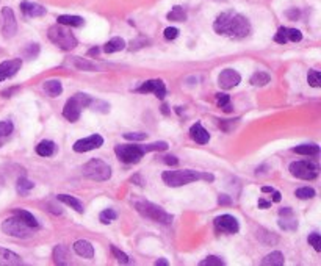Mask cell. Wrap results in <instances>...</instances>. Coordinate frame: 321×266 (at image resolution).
Returning <instances> with one entry per match:
<instances>
[{
    "label": "cell",
    "instance_id": "cell-39",
    "mask_svg": "<svg viewBox=\"0 0 321 266\" xmlns=\"http://www.w3.org/2000/svg\"><path fill=\"white\" fill-rule=\"evenodd\" d=\"M307 82L312 88H318L321 85V74H319V70H309V74H307Z\"/></svg>",
    "mask_w": 321,
    "mask_h": 266
},
{
    "label": "cell",
    "instance_id": "cell-42",
    "mask_svg": "<svg viewBox=\"0 0 321 266\" xmlns=\"http://www.w3.org/2000/svg\"><path fill=\"white\" fill-rule=\"evenodd\" d=\"M199 264L201 266H223L224 260H221L219 257H215V255H210V257L204 258Z\"/></svg>",
    "mask_w": 321,
    "mask_h": 266
},
{
    "label": "cell",
    "instance_id": "cell-20",
    "mask_svg": "<svg viewBox=\"0 0 321 266\" xmlns=\"http://www.w3.org/2000/svg\"><path fill=\"white\" fill-rule=\"evenodd\" d=\"M42 88H44V91H45L49 95H51V98H58V95L63 92V85H61V82L57 80V79H52V80L44 82Z\"/></svg>",
    "mask_w": 321,
    "mask_h": 266
},
{
    "label": "cell",
    "instance_id": "cell-53",
    "mask_svg": "<svg viewBox=\"0 0 321 266\" xmlns=\"http://www.w3.org/2000/svg\"><path fill=\"white\" fill-rule=\"evenodd\" d=\"M130 180H132L135 185H138V186H143V185H144V180H143V177H141L140 174H135Z\"/></svg>",
    "mask_w": 321,
    "mask_h": 266
},
{
    "label": "cell",
    "instance_id": "cell-26",
    "mask_svg": "<svg viewBox=\"0 0 321 266\" xmlns=\"http://www.w3.org/2000/svg\"><path fill=\"white\" fill-rule=\"evenodd\" d=\"M284 263H285V258H284L282 252H279V251H274V252L268 254L262 260V264L263 266H282Z\"/></svg>",
    "mask_w": 321,
    "mask_h": 266
},
{
    "label": "cell",
    "instance_id": "cell-17",
    "mask_svg": "<svg viewBox=\"0 0 321 266\" xmlns=\"http://www.w3.org/2000/svg\"><path fill=\"white\" fill-rule=\"evenodd\" d=\"M190 136L193 141H196L197 144H207L210 141V133L202 127L201 123H196L191 126L190 129Z\"/></svg>",
    "mask_w": 321,
    "mask_h": 266
},
{
    "label": "cell",
    "instance_id": "cell-24",
    "mask_svg": "<svg viewBox=\"0 0 321 266\" xmlns=\"http://www.w3.org/2000/svg\"><path fill=\"white\" fill-rule=\"evenodd\" d=\"M57 199H58L60 202L66 204L67 207L74 208L77 213H83V210H85V208H83V204H82L77 198H74V196H69V195H58Z\"/></svg>",
    "mask_w": 321,
    "mask_h": 266
},
{
    "label": "cell",
    "instance_id": "cell-27",
    "mask_svg": "<svg viewBox=\"0 0 321 266\" xmlns=\"http://www.w3.org/2000/svg\"><path fill=\"white\" fill-rule=\"evenodd\" d=\"M14 214H16L17 217H20V220H22L24 223H26L27 226H30V227H33V229H38V227H39L38 220H36V217H35L30 211L17 208V210H14Z\"/></svg>",
    "mask_w": 321,
    "mask_h": 266
},
{
    "label": "cell",
    "instance_id": "cell-41",
    "mask_svg": "<svg viewBox=\"0 0 321 266\" xmlns=\"http://www.w3.org/2000/svg\"><path fill=\"white\" fill-rule=\"evenodd\" d=\"M13 129H14V126L11 120H2V123H0V138L11 135Z\"/></svg>",
    "mask_w": 321,
    "mask_h": 266
},
{
    "label": "cell",
    "instance_id": "cell-8",
    "mask_svg": "<svg viewBox=\"0 0 321 266\" xmlns=\"http://www.w3.org/2000/svg\"><path fill=\"white\" fill-rule=\"evenodd\" d=\"M114 154L118 160H121L122 163L135 164L144 157L146 152L143 151L141 146H136V144H119V146L114 148Z\"/></svg>",
    "mask_w": 321,
    "mask_h": 266
},
{
    "label": "cell",
    "instance_id": "cell-21",
    "mask_svg": "<svg viewBox=\"0 0 321 266\" xmlns=\"http://www.w3.org/2000/svg\"><path fill=\"white\" fill-rule=\"evenodd\" d=\"M55 149H57V146H55L54 141L44 139L36 146V154L41 155V157H52L55 154Z\"/></svg>",
    "mask_w": 321,
    "mask_h": 266
},
{
    "label": "cell",
    "instance_id": "cell-12",
    "mask_svg": "<svg viewBox=\"0 0 321 266\" xmlns=\"http://www.w3.org/2000/svg\"><path fill=\"white\" fill-rule=\"evenodd\" d=\"M17 32V22L11 8H2V33L5 38H13Z\"/></svg>",
    "mask_w": 321,
    "mask_h": 266
},
{
    "label": "cell",
    "instance_id": "cell-34",
    "mask_svg": "<svg viewBox=\"0 0 321 266\" xmlns=\"http://www.w3.org/2000/svg\"><path fill=\"white\" fill-rule=\"evenodd\" d=\"M216 104H218V107H221L224 111H232L231 95L226 94V92H218L216 94Z\"/></svg>",
    "mask_w": 321,
    "mask_h": 266
},
{
    "label": "cell",
    "instance_id": "cell-3",
    "mask_svg": "<svg viewBox=\"0 0 321 266\" xmlns=\"http://www.w3.org/2000/svg\"><path fill=\"white\" fill-rule=\"evenodd\" d=\"M47 36L55 45H58L63 51H72L77 47V38L74 36L64 26H61V23H57V26H52L49 29Z\"/></svg>",
    "mask_w": 321,
    "mask_h": 266
},
{
    "label": "cell",
    "instance_id": "cell-46",
    "mask_svg": "<svg viewBox=\"0 0 321 266\" xmlns=\"http://www.w3.org/2000/svg\"><path fill=\"white\" fill-rule=\"evenodd\" d=\"M147 44H149V39H146V38L140 36V38H136V39H133V41L130 42V47H129V49H130V51H138V49H141V47H144V45H147Z\"/></svg>",
    "mask_w": 321,
    "mask_h": 266
},
{
    "label": "cell",
    "instance_id": "cell-43",
    "mask_svg": "<svg viewBox=\"0 0 321 266\" xmlns=\"http://www.w3.org/2000/svg\"><path fill=\"white\" fill-rule=\"evenodd\" d=\"M309 243L313 246V249L316 251V252H319L321 251V235L319 233H316V232H313V233H310L309 235Z\"/></svg>",
    "mask_w": 321,
    "mask_h": 266
},
{
    "label": "cell",
    "instance_id": "cell-11",
    "mask_svg": "<svg viewBox=\"0 0 321 266\" xmlns=\"http://www.w3.org/2000/svg\"><path fill=\"white\" fill-rule=\"evenodd\" d=\"M215 229L216 232L221 233H229L234 235L240 230V224L237 221V217L232 214H221L218 217H215Z\"/></svg>",
    "mask_w": 321,
    "mask_h": 266
},
{
    "label": "cell",
    "instance_id": "cell-58",
    "mask_svg": "<svg viewBox=\"0 0 321 266\" xmlns=\"http://www.w3.org/2000/svg\"><path fill=\"white\" fill-rule=\"evenodd\" d=\"M99 52H101V51H99L97 47H93V49H89L88 55H89V57H93V55H99Z\"/></svg>",
    "mask_w": 321,
    "mask_h": 266
},
{
    "label": "cell",
    "instance_id": "cell-28",
    "mask_svg": "<svg viewBox=\"0 0 321 266\" xmlns=\"http://www.w3.org/2000/svg\"><path fill=\"white\" fill-rule=\"evenodd\" d=\"M291 151L300 155H318L319 146H316V144H301V146H296Z\"/></svg>",
    "mask_w": 321,
    "mask_h": 266
},
{
    "label": "cell",
    "instance_id": "cell-49",
    "mask_svg": "<svg viewBox=\"0 0 321 266\" xmlns=\"http://www.w3.org/2000/svg\"><path fill=\"white\" fill-rule=\"evenodd\" d=\"M177 36H179V29H176V27H168V29H165V38L168 41H174Z\"/></svg>",
    "mask_w": 321,
    "mask_h": 266
},
{
    "label": "cell",
    "instance_id": "cell-18",
    "mask_svg": "<svg viewBox=\"0 0 321 266\" xmlns=\"http://www.w3.org/2000/svg\"><path fill=\"white\" fill-rule=\"evenodd\" d=\"M74 251H76L77 255H80L83 258H88V260H91L94 257V246L86 239L76 241V243H74Z\"/></svg>",
    "mask_w": 321,
    "mask_h": 266
},
{
    "label": "cell",
    "instance_id": "cell-23",
    "mask_svg": "<svg viewBox=\"0 0 321 266\" xmlns=\"http://www.w3.org/2000/svg\"><path fill=\"white\" fill-rule=\"evenodd\" d=\"M57 22L61 23V26H67V27H82L85 20L80 16H71V14H63L57 17Z\"/></svg>",
    "mask_w": 321,
    "mask_h": 266
},
{
    "label": "cell",
    "instance_id": "cell-14",
    "mask_svg": "<svg viewBox=\"0 0 321 266\" xmlns=\"http://www.w3.org/2000/svg\"><path fill=\"white\" fill-rule=\"evenodd\" d=\"M136 92H141V94H147V92H152L155 94V98L158 99H165V95H166V86L162 80L158 79H154V80H147L144 82L138 89Z\"/></svg>",
    "mask_w": 321,
    "mask_h": 266
},
{
    "label": "cell",
    "instance_id": "cell-38",
    "mask_svg": "<svg viewBox=\"0 0 321 266\" xmlns=\"http://www.w3.org/2000/svg\"><path fill=\"white\" fill-rule=\"evenodd\" d=\"M143 151L147 152H154V151H166L168 149V142L165 141H158V142H152V144H146V146H141Z\"/></svg>",
    "mask_w": 321,
    "mask_h": 266
},
{
    "label": "cell",
    "instance_id": "cell-9",
    "mask_svg": "<svg viewBox=\"0 0 321 266\" xmlns=\"http://www.w3.org/2000/svg\"><path fill=\"white\" fill-rule=\"evenodd\" d=\"M290 173L291 176L303 180H313L319 174V167L313 161H293L290 164Z\"/></svg>",
    "mask_w": 321,
    "mask_h": 266
},
{
    "label": "cell",
    "instance_id": "cell-2",
    "mask_svg": "<svg viewBox=\"0 0 321 266\" xmlns=\"http://www.w3.org/2000/svg\"><path fill=\"white\" fill-rule=\"evenodd\" d=\"M162 179L168 186H172V188L188 185V183L197 182V180H207V182L215 180L213 174L193 171V169H184V171H165L162 174Z\"/></svg>",
    "mask_w": 321,
    "mask_h": 266
},
{
    "label": "cell",
    "instance_id": "cell-37",
    "mask_svg": "<svg viewBox=\"0 0 321 266\" xmlns=\"http://www.w3.org/2000/svg\"><path fill=\"white\" fill-rule=\"evenodd\" d=\"M88 108H91L93 111L108 113V111H110V104H107V102H104V101H93V99H91Z\"/></svg>",
    "mask_w": 321,
    "mask_h": 266
},
{
    "label": "cell",
    "instance_id": "cell-45",
    "mask_svg": "<svg viewBox=\"0 0 321 266\" xmlns=\"http://www.w3.org/2000/svg\"><path fill=\"white\" fill-rule=\"evenodd\" d=\"M287 39L291 42H300L303 39V33L296 29H287Z\"/></svg>",
    "mask_w": 321,
    "mask_h": 266
},
{
    "label": "cell",
    "instance_id": "cell-48",
    "mask_svg": "<svg viewBox=\"0 0 321 266\" xmlns=\"http://www.w3.org/2000/svg\"><path fill=\"white\" fill-rule=\"evenodd\" d=\"M124 138L129 141H144L147 138V133L136 132V133H124Z\"/></svg>",
    "mask_w": 321,
    "mask_h": 266
},
{
    "label": "cell",
    "instance_id": "cell-4",
    "mask_svg": "<svg viewBox=\"0 0 321 266\" xmlns=\"http://www.w3.org/2000/svg\"><path fill=\"white\" fill-rule=\"evenodd\" d=\"M135 208L141 216L147 217V220H152V221L160 223V224H171L172 223V214L166 213L162 207H158L152 202L140 201V202L135 204Z\"/></svg>",
    "mask_w": 321,
    "mask_h": 266
},
{
    "label": "cell",
    "instance_id": "cell-15",
    "mask_svg": "<svg viewBox=\"0 0 321 266\" xmlns=\"http://www.w3.org/2000/svg\"><path fill=\"white\" fill-rule=\"evenodd\" d=\"M20 67H22V60L20 58H14V60H8V61L0 63V82L14 77L20 70Z\"/></svg>",
    "mask_w": 321,
    "mask_h": 266
},
{
    "label": "cell",
    "instance_id": "cell-1",
    "mask_svg": "<svg viewBox=\"0 0 321 266\" xmlns=\"http://www.w3.org/2000/svg\"><path fill=\"white\" fill-rule=\"evenodd\" d=\"M213 30L218 35H223L232 39H243L246 36H249L251 33V23L243 14L235 13V11H226L221 13L215 23H213Z\"/></svg>",
    "mask_w": 321,
    "mask_h": 266
},
{
    "label": "cell",
    "instance_id": "cell-30",
    "mask_svg": "<svg viewBox=\"0 0 321 266\" xmlns=\"http://www.w3.org/2000/svg\"><path fill=\"white\" fill-rule=\"evenodd\" d=\"M279 227L285 232H293L298 229V221L294 220L293 214L291 216H281V220H279Z\"/></svg>",
    "mask_w": 321,
    "mask_h": 266
},
{
    "label": "cell",
    "instance_id": "cell-35",
    "mask_svg": "<svg viewBox=\"0 0 321 266\" xmlns=\"http://www.w3.org/2000/svg\"><path fill=\"white\" fill-rule=\"evenodd\" d=\"M116 217H118V213L113 208H107L99 214V221H101L102 224H111Z\"/></svg>",
    "mask_w": 321,
    "mask_h": 266
},
{
    "label": "cell",
    "instance_id": "cell-33",
    "mask_svg": "<svg viewBox=\"0 0 321 266\" xmlns=\"http://www.w3.org/2000/svg\"><path fill=\"white\" fill-rule=\"evenodd\" d=\"M269 82H271V77L266 74V72H262V70L256 72V74L251 77V85H254V86H265Z\"/></svg>",
    "mask_w": 321,
    "mask_h": 266
},
{
    "label": "cell",
    "instance_id": "cell-40",
    "mask_svg": "<svg viewBox=\"0 0 321 266\" xmlns=\"http://www.w3.org/2000/svg\"><path fill=\"white\" fill-rule=\"evenodd\" d=\"M38 54H39V44H27V47L24 49V57L29 60L36 58Z\"/></svg>",
    "mask_w": 321,
    "mask_h": 266
},
{
    "label": "cell",
    "instance_id": "cell-50",
    "mask_svg": "<svg viewBox=\"0 0 321 266\" xmlns=\"http://www.w3.org/2000/svg\"><path fill=\"white\" fill-rule=\"evenodd\" d=\"M163 161H165L168 166H177V164H179V160H177V157H174V155H166V157H163Z\"/></svg>",
    "mask_w": 321,
    "mask_h": 266
},
{
    "label": "cell",
    "instance_id": "cell-60",
    "mask_svg": "<svg viewBox=\"0 0 321 266\" xmlns=\"http://www.w3.org/2000/svg\"><path fill=\"white\" fill-rule=\"evenodd\" d=\"M274 188L273 186H262V192H273Z\"/></svg>",
    "mask_w": 321,
    "mask_h": 266
},
{
    "label": "cell",
    "instance_id": "cell-7",
    "mask_svg": "<svg viewBox=\"0 0 321 266\" xmlns=\"http://www.w3.org/2000/svg\"><path fill=\"white\" fill-rule=\"evenodd\" d=\"M2 230L10 235V236H14V238H30L33 235V227L27 226L24 223L20 217H17L14 214V217H8L2 223Z\"/></svg>",
    "mask_w": 321,
    "mask_h": 266
},
{
    "label": "cell",
    "instance_id": "cell-61",
    "mask_svg": "<svg viewBox=\"0 0 321 266\" xmlns=\"http://www.w3.org/2000/svg\"><path fill=\"white\" fill-rule=\"evenodd\" d=\"M162 111H163L165 114H168V113H169V111H168V105H163V107H162Z\"/></svg>",
    "mask_w": 321,
    "mask_h": 266
},
{
    "label": "cell",
    "instance_id": "cell-29",
    "mask_svg": "<svg viewBox=\"0 0 321 266\" xmlns=\"http://www.w3.org/2000/svg\"><path fill=\"white\" fill-rule=\"evenodd\" d=\"M166 17H168V20L184 22V20H187V11L184 10V7L176 5V7H172V10L166 14Z\"/></svg>",
    "mask_w": 321,
    "mask_h": 266
},
{
    "label": "cell",
    "instance_id": "cell-57",
    "mask_svg": "<svg viewBox=\"0 0 321 266\" xmlns=\"http://www.w3.org/2000/svg\"><path fill=\"white\" fill-rule=\"evenodd\" d=\"M155 264H157V266H168L169 263H168L166 258H158V260L155 261Z\"/></svg>",
    "mask_w": 321,
    "mask_h": 266
},
{
    "label": "cell",
    "instance_id": "cell-22",
    "mask_svg": "<svg viewBox=\"0 0 321 266\" xmlns=\"http://www.w3.org/2000/svg\"><path fill=\"white\" fill-rule=\"evenodd\" d=\"M126 49V41L116 36V38H111L105 45H104V52L105 54H114V52H121Z\"/></svg>",
    "mask_w": 321,
    "mask_h": 266
},
{
    "label": "cell",
    "instance_id": "cell-52",
    "mask_svg": "<svg viewBox=\"0 0 321 266\" xmlns=\"http://www.w3.org/2000/svg\"><path fill=\"white\" fill-rule=\"evenodd\" d=\"M285 14H287V17H288V19H291V20H296V19L300 17V10L293 8V10H288Z\"/></svg>",
    "mask_w": 321,
    "mask_h": 266
},
{
    "label": "cell",
    "instance_id": "cell-51",
    "mask_svg": "<svg viewBox=\"0 0 321 266\" xmlns=\"http://www.w3.org/2000/svg\"><path fill=\"white\" fill-rule=\"evenodd\" d=\"M218 204H219V205H231L232 201H231V198H229L227 195H219V196H218Z\"/></svg>",
    "mask_w": 321,
    "mask_h": 266
},
{
    "label": "cell",
    "instance_id": "cell-59",
    "mask_svg": "<svg viewBox=\"0 0 321 266\" xmlns=\"http://www.w3.org/2000/svg\"><path fill=\"white\" fill-rule=\"evenodd\" d=\"M13 91H17V88H13V89H7V91H4V92H2V95H4V98H10V94H11Z\"/></svg>",
    "mask_w": 321,
    "mask_h": 266
},
{
    "label": "cell",
    "instance_id": "cell-25",
    "mask_svg": "<svg viewBox=\"0 0 321 266\" xmlns=\"http://www.w3.org/2000/svg\"><path fill=\"white\" fill-rule=\"evenodd\" d=\"M54 261L55 264H69V249L63 245H58L54 249Z\"/></svg>",
    "mask_w": 321,
    "mask_h": 266
},
{
    "label": "cell",
    "instance_id": "cell-32",
    "mask_svg": "<svg viewBox=\"0 0 321 266\" xmlns=\"http://www.w3.org/2000/svg\"><path fill=\"white\" fill-rule=\"evenodd\" d=\"M71 64L79 69V70H96V64L88 61V60H83V58H79V57H74L71 60Z\"/></svg>",
    "mask_w": 321,
    "mask_h": 266
},
{
    "label": "cell",
    "instance_id": "cell-16",
    "mask_svg": "<svg viewBox=\"0 0 321 266\" xmlns=\"http://www.w3.org/2000/svg\"><path fill=\"white\" fill-rule=\"evenodd\" d=\"M20 11L27 17H39V16H44L47 13V10L42 5L35 4V2H29V0L20 2Z\"/></svg>",
    "mask_w": 321,
    "mask_h": 266
},
{
    "label": "cell",
    "instance_id": "cell-47",
    "mask_svg": "<svg viewBox=\"0 0 321 266\" xmlns=\"http://www.w3.org/2000/svg\"><path fill=\"white\" fill-rule=\"evenodd\" d=\"M274 41L279 42V44L288 42V39H287V27H281V29L278 30V33H276V36H274Z\"/></svg>",
    "mask_w": 321,
    "mask_h": 266
},
{
    "label": "cell",
    "instance_id": "cell-10",
    "mask_svg": "<svg viewBox=\"0 0 321 266\" xmlns=\"http://www.w3.org/2000/svg\"><path fill=\"white\" fill-rule=\"evenodd\" d=\"M104 146V138L101 135H91L88 138H82L79 141L74 142V152L77 154H83V152H89V151H94V149H99Z\"/></svg>",
    "mask_w": 321,
    "mask_h": 266
},
{
    "label": "cell",
    "instance_id": "cell-44",
    "mask_svg": "<svg viewBox=\"0 0 321 266\" xmlns=\"http://www.w3.org/2000/svg\"><path fill=\"white\" fill-rule=\"evenodd\" d=\"M111 252H113V255L116 257V260L119 261V263H122V264H127L130 260H129V255L126 254V252H122V251H119L116 246H111Z\"/></svg>",
    "mask_w": 321,
    "mask_h": 266
},
{
    "label": "cell",
    "instance_id": "cell-13",
    "mask_svg": "<svg viewBox=\"0 0 321 266\" xmlns=\"http://www.w3.org/2000/svg\"><path fill=\"white\" fill-rule=\"evenodd\" d=\"M240 82H241V76L235 69H224L218 76V85L223 89H232V88L238 86Z\"/></svg>",
    "mask_w": 321,
    "mask_h": 266
},
{
    "label": "cell",
    "instance_id": "cell-55",
    "mask_svg": "<svg viewBox=\"0 0 321 266\" xmlns=\"http://www.w3.org/2000/svg\"><path fill=\"white\" fill-rule=\"evenodd\" d=\"M279 214H281V216H291V214H293V210H291L290 207H285V208H281V210H279Z\"/></svg>",
    "mask_w": 321,
    "mask_h": 266
},
{
    "label": "cell",
    "instance_id": "cell-31",
    "mask_svg": "<svg viewBox=\"0 0 321 266\" xmlns=\"http://www.w3.org/2000/svg\"><path fill=\"white\" fill-rule=\"evenodd\" d=\"M33 188H35V183H33L32 180L26 179V177H20V179L17 180V183H16V189H17L19 195H22V196L29 195V192H30Z\"/></svg>",
    "mask_w": 321,
    "mask_h": 266
},
{
    "label": "cell",
    "instance_id": "cell-36",
    "mask_svg": "<svg viewBox=\"0 0 321 266\" xmlns=\"http://www.w3.org/2000/svg\"><path fill=\"white\" fill-rule=\"evenodd\" d=\"M315 189L313 188H309V186H304V188H298L294 191V196L298 199H312L315 198Z\"/></svg>",
    "mask_w": 321,
    "mask_h": 266
},
{
    "label": "cell",
    "instance_id": "cell-54",
    "mask_svg": "<svg viewBox=\"0 0 321 266\" xmlns=\"http://www.w3.org/2000/svg\"><path fill=\"white\" fill-rule=\"evenodd\" d=\"M259 208L265 210V208H269L271 207V201H265V199H259Z\"/></svg>",
    "mask_w": 321,
    "mask_h": 266
},
{
    "label": "cell",
    "instance_id": "cell-19",
    "mask_svg": "<svg viewBox=\"0 0 321 266\" xmlns=\"http://www.w3.org/2000/svg\"><path fill=\"white\" fill-rule=\"evenodd\" d=\"M0 264L2 266H19V264H22V258L17 254H14L13 251L0 248Z\"/></svg>",
    "mask_w": 321,
    "mask_h": 266
},
{
    "label": "cell",
    "instance_id": "cell-56",
    "mask_svg": "<svg viewBox=\"0 0 321 266\" xmlns=\"http://www.w3.org/2000/svg\"><path fill=\"white\" fill-rule=\"evenodd\" d=\"M271 195H273V201H271V202H281V199H282V196H281V192L279 191H273V192H271Z\"/></svg>",
    "mask_w": 321,
    "mask_h": 266
},
{
    "label": "cell",
    "instance_id": "cell-5",
    "mask_svg": "<svg viewBox=\"0 0 321 266\" xmlns=\"http://www.w3.org/2000/svg\"><path fill=\"white\" fill-rule=\"evenodd\" d=\"M89 102H91V98L88 94H85V92L74 94L72 98L66 102L64 108H63V116L67 120H71V123H76V120H79V117L82 114V110L88 108Z\"/></svg>",
    "mask_w": 321,
    "mask_h": 266
},
{
    "label": "cell",
    "instance_id": "cell-6",
    "mask_svg": "<svg viewBox=\"0 0 321 266\" xmlns=\"http://www.w3.org/2000/svg\"><path fill=\"white\" fill-rule=\"evenodd\" d=\"M82 173L89 180L105 182L111 177V167L101 158H93L86 164H83Z\"/></svg>",
    "mask_w": 321,
    "mask_h": 266
}]
</instances>
